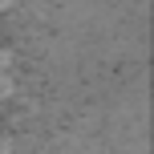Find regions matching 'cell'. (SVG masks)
<instances>
[{"instance_id": "obj_2", "label": "cell", "mask_w": 154, "mask_h": 154, "mask_svg": "<svg viewBox=\"0 0 154 154\" xmlns=\"http://www.w3.org/2000/svg\"><path fill=\"white\" fill-rule=\"evenodd\" d=\"M0 154H12V150H8V146H4V142H0Z\"/></svg>"}, {"instance_id": "obj_3", "label": "cell", "mask_w": 154, "mask_h": 154, "mask_svg": "<svg viewBox=\"0 0 154 154\" xmlns=\"http://www.w3.org/2000/svg\"><path fill=\"white\" fill-rule=\"evenodd\" d=\"M8 4H12V0H0V8H8Z\"/></svg>"}, {"instance_id": "obj_1", "label": "cell", "mask_w": 154, "mask_h": 154, "mask_svg": "<svg viewBox=\"0 0 154 154\" xmlns=\"http://www.w3.org/2000/svg\"><path fill=\"white\" fill-rule=\"evenodd\" d=\"M12 85H16L12 57H8V53H0V97H8V93H12Z\"/></svg>"}]
</instances>
